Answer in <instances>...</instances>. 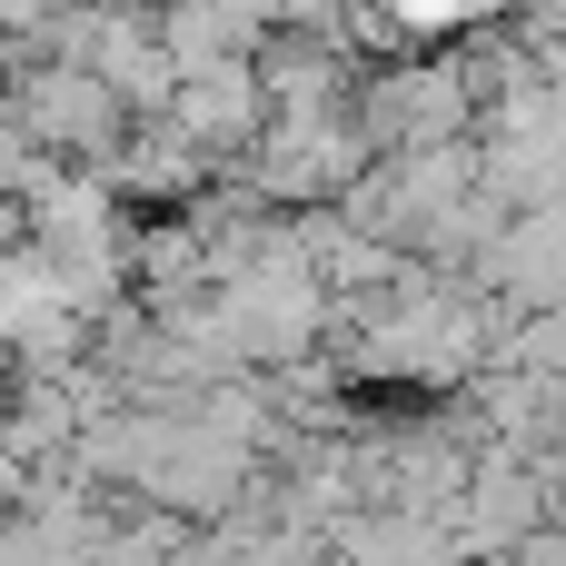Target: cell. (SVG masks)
<instances>
[{"label":"cell","mask_w":566,"mask_h":566,"mask_svg":"<svg viewBox=\"0 0 566 566\" xmlns=\"http://www.w3.org/2000/svg\"><path fill=\"white\" fill-rule=\"evenodd\" d=\"M338 557L348 566H468V547H458L448 507H348Z\"/></svg>","instance_id":"cell-5"},{"label":"cell","mask_w":566,"mask_h":566,"mask_svg":"<svg viewBox=\"0 0 566 566\" xmlns=\"http://www.w3.org/2000/svg\"><path fill=\"white\" fill-rule=\"evenodd\" d=\"M219 169H239L259 139H269V119H279V99H269V80H259V60H219V70H189L179 80V109H169Z\"/></svg>","instance_id":"cell-4"},{"label":"cell","mask_w":566,"mask_h":566,"mask_svg":"<svg viewBox=\"0 0 566 566\" xmlns=\"http://www.w3.org/2000/svg\"><path fill=\"white\" fill-rule=\"evenodd\" d=\"M10 129H30L50 159L70 169H109L119 139L139 129V109L99 80V70H70V60H40V70H10Z\"/></svg>","instance_id":"cell-2"},{"label":"cell","mask_w":566,"mask_h":566,"mask_svg":"<svg viewBox=\"0 0 566 566\" xmlns=\"http://www.w3.org/2000/svg\"><path fill=\"white\" fill-rule=\"evenodd\" d=\"M358 119H368L378 159H398V149L478 139L488 99H478V80H468V50L448 40V50H418V60H378L368 90H358Z\"/></svg>","instance_id":"cell-1"},{"label":"cell","mask_w":566,"mask_h":566,"mask_svg":"<svg viewBox=\"0 0 566 566\" xmlns=\"http://www.w3.org/2000/svg\"><path fill=\"white\" fill-rule=\"evenodd\" d=\"M547 517H557L547 468H537V458H507V448H497V458H488V468H478V478L448 497V527H458L468 566H478V557H517V547H527Z\"/></svg>","instance_id":"cell-3"},{"label":"cell","mask_w":566,"mask_h":566,"mask_svg":"<svg viewBox=\"0 0 566 566\" xmlns=\"http://www.w3.org/2000/svg\"><path fill=\"white\" fill-rule=\"evenodd\" d=\"M478 566H517V557H478Z\"/></svg>","instance_id":"cell-6"}]
</instances>
